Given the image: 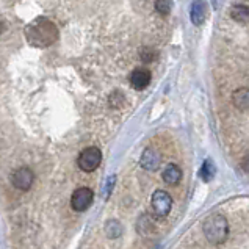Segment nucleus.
<instances>
[{"instance_id": "f257e3e1", "label": "nucleus", "mask_w": 249, "mask_h": 249, "mask_svg": "<svg viewBox=\"0 0 249 249\" xmlns=\"http://www.w3.org/2000/svg\"><path fill=\"white\" fill-rule=\"evenodd\" d=\"M25 39L30 46L44 49L58 39V28L47 18H36L25 27Z\"/></svg>"}, {"instance_id": "f03ea898", "label": "nucleus", "mask_w": 249, "mask_h": 249, "mask_svg": "<svg viewBox=\"0 0 249 249\" xmlns=\"http://www.w3.org/2000/svg\"><path fill=\"white\" fill-rule=\"evenodd\" d=\"M204 235L212 245H221L229 235V224L223 215H212L202 224Z\"/></svg>"}, {"instance_id": "7ed1b4c3", "label": "nucleus", "mask_w": 249, "mask_h": 249, "mask_svg": "<svg viewBox=\"0 0 249 249\" xmlns=\"http://www.w3.org/2000/svg\"><path fill=\"white\" fill-rule=\"evenodd\" d=\"M101 161H102L101 149L91 146V147L83 149L80 152L79 159H77V165H79V168L85 171V173H92V171H96L99 168Z\"/></svg>"}, {"instance_id": "20e7f679", "label": "nucleus", "mask_w": 249, "mask_h": 249, "mask_svg": "<svg viewBox=\"0 0 249 249\" xmlns=\"http://www.w3.org/2000/svg\"><path fill=\"white\" fill-rule=\"evenodd\" d=\"M151 207L157 218H166L173 207V197L165 190H155L151 197Z\"/></svg>"}, {"instance_id": "39448f33", "label": "nucleus", "mask_w": 249, "mask_h": 249, "mask_svg": "<svg viewBox=\"0 0 249 249\" xmlns=\"http://www.w3.org/2000/svg\"><path fill=\"white\" fill-rule=\"evenodd\" d=\"M92 197H94V193L92 190L88 187H80L77 188L72 196H71V207H72L75 212H85L89 209V205L92 204Z\"/></svg>"}, {"instance_id": "423d86ee", "label": "nucleus", "mask_w": 249, "mask_h": 249, "mask_svg": "<svg viewBox=\"0 0 249 249\" xmlns=\"http://www.w3.org/2000/svg\"><path fill=\"white\" fill-rule=\"evenodd\" d=\"M33 182H35V173L28 166H22L16 169L11 176L13 187L20 191H28L32 188Z\"/></svg>"}, {"instance_id": "0eeeda50", "label": "nucleus", "mask_w": 249, "mask_h": 249, "mask_svg": "<svg viewBox=\"0 0 249 249\" xmlns=\"http://www.w3.org/2000/svg\"><path fill=\"white\" fill-rule=\"evenodd\" d=\"M151 71H149L147 68H137L132 71L130 74V85L133 89L137 91H143L149 87V83H151Z\"/></svg>"}, {"instance_id": "6e6552de", "label": "nucleus", "mask_w": 249, "mask_h": 249, "mask_svg": "<svg viewBox=\"0 0 249 249\" xmlns=\"http://www.w3.org/2000/svg\"><path fill=\"white\" fill-rule=\"evenodd\" d=\"M160 163H161V157L154 147L144 149V152H143V155H141V159H140V165L141 166H143L146 171H157L159 166H160Z\"/></svg>"}, {"instance_id": "1a4fd4ad", "label": "nucleus", "mask_w": 249, "mask_h": 249, "mask_svg": "<svg viewBox=\"0 0 249 249\" xmlns=\"http://www.w3.org/2000/svg\"><path fill=\"white\" fill-rule=\"evenodd\" d=\"M205 16H207V5H205L204 0H193V3L190 6V19L193 25H202Z\"/></svg>"}, {"instance_id": "9d476101", "label": "nucleus", "mask_w": 249, "mask_h": 249, "mask_svg": "<svg viewBox=\"0 0 249 249\" xmlns=\"http://www.w3.org/2000/svg\"><path fill=\"white\" fill-rule=\"evenodd\" d=\"M232 104L238 110H248L249 108V88L243 87L232 92Z\"/></svg>"}, {"instance_id": "9b49d317", "label": "nucleus", "mask_w": 249, "mask_h": 249, "mask_svg": "<svg viewBox=\"0 0 249 249\" xmlns=\"http://www.w3.org/2000/svg\"><path fill=\"white\" fill-rule=\"evenodd\" d=\"M161 177H163V180H165V183L177 185L182 179V171H180L179 166L174 165V163H169V165H166L165 171H163Z\"/></svg>"}, {"instance_id": "f8f14e48", "label": "nucleus", "mask_w": 249, "mask_h": 249, "mask_svg": "<svg viewBox=\"0 0 249 249\" xmlns=\"http://www.w3.org/2000/svg\"><path fill=\"white\" fill-rule=\"evenodd\" d=\"M231 18L235 22H246L249 19V6L243 3H237L231 8Z\"/></svg>"}, {"instance_id": "ddd939ff", "label": "nucleus", "mask_w": 249, "mask_h": 249, "mask_svg": "<svg viewBox=\"0 0 249 249\" xmlns=\"http://www.w3.org/2000/svg\"><path fill=\"white\" fill-rule=\"evenodd\" d=\"M216 174V168H215V163H213L210 159H207L204 163L201 169H199V177L204 180V182H210L213 177Z\"/></svg>"}, {"instance_id": "4468645a", "label": "nucleus", "mask_w": 249, "mask_h": 249, "mask_svg": "<svg viewBox=\"0 0 249 249\" xmlns=\"http://www.w3.org/2000/svg\"><path fill=\"white\" fill-rule=\"evenodd\" d=\"M121 233H123V226L116 219H110L105 224V235L108 238H119Z\"/></svg>"}, {"instance_id": "2eb2a0df", "label": "nucleus", "mask_w": 249, "mask_h": 249, "mask_svg": "<svg viewBox=\"0 0 249 249\" xmlns=\"http://www.w3.org/2000/svg\"><path fill=\"white\" fill-rule=\"evenodd\" d=\"M155 10L161 16H168L173 10V0H155Z\"/></svg>"}, {"instance_id": "dca6fc26", "label": "nucleus", "mask_w": 249, "mask_h": 249, "mask_svg": "<svg viewBox=\"0 0 249 249\" xmlns=\"http://www.w3.org/2000/svg\"><path fill=\"white\" fill-rule=\"evenodd\" d=\"M116 183V176H110L108 179H107V183H105V193H104V197L108 199L111 191H113V187H115Z\"/></svg>"}, {"instance_id": "f3484780", "label": "nucleus", "mask_w": 249, "mask_h": 249, "mask_svg": "<svg viewBox=\"0 0 249 249\" xmlns=\"http://www.w3.org/2000/svg\"><path fill=\"white\" fill-rule=\"evenodd\" d=\"M240 165H241V169H243L246 174H249V154H248V155H245Z\"/></svg>"}, {"instance_id": "a211bd4d", "label": "nucleus", "mask_w": 249, "mask_h": 249, "mask_svg": "<svg viewBox=\"0 0 249 249\" xmlns=\"http://www.w3.org/2000/svg\"><path fill=\"white\" fill-rule=\"evenodd\" d=\"M5 32V24L2 22V20H0V35H2Z\"/></svg>"}]
</instances>
